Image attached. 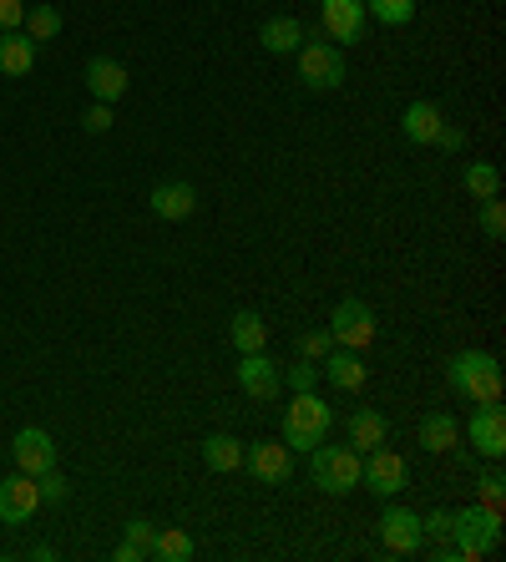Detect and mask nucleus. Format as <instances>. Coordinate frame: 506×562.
<instances>
[{
  "label": "nucleus",
  "mask_w": 506,
  "mask_h": 562,
  "mask_svg": "<svg viewBox=\"0 0 506 562\" xmlns=\"http://www.w3.org/2000/svg\"><path fill=\"white\" fill-rule=\"evenodd\" d=\"M451 552H456V562H481L492 558L496 548H502V512L486 502L477 507H461V512H451Z\"/></svg>",
  "instance_id": "1"
},
{
  "label": "nucleus",
  "mask_w": 506,
  "mask_h": 562,
  "mask_svg": "<svg viewBox=\"0 0 506 562\" xmlns=\"http://www.w3.org/2000/svg\"><path fill=\"white\" fill-rule=\"evenodd\" d=\"M446 380H451V390L461 400H471V405H496L506 390L502 365H496V355H486V350H461V355H451Z\"/></svg>",
  "instance_id": "2"
},
{
  "label": "nucleus",
  "mask_w": 506,
  "mask_h": 562,
  "mask_svg": "<svg viewBox=\"0 0 506 562\" xmlns=\"http://www.w3.org/2000/svg\"><path fill=\"white\" fill-rule=\"evenodd\" d=\"M334 426V411L314 390H294V405H284V430H279V441L289 446V451H314Z\"/></svg>",
  "instance_id": "3"
},
{
  "label": "nucleus",
  "mask_w": 506,
  "mask_h": 562,
  "mask_svg": "<svg viewBox=\"0 0 506 562\" xmlns=\"http://www.w3.org/2000/svg\"><path fill=\"white\" fill-rule=\"evenodd\" d=\"M294 57H299V82L309 91H334L340 82H345V46L304 36V46L294 51Z\"/></svg>",
  "instance_id": "4"
},
{
  "label": "nucleus",
  "mask_w": 506,
  "mask_h": 562,
  "mask_svg": "<svg viewBox=\"0 0 506 562\" xmlns=\"http://www.w3.org/2000/svg\"><path fill=\"white\" fill-rule=\"evenodd\" d=\"M309 457H314V487H324L330 497H345V491L360 487V451H355V446L319 441Z\"/></svg>",
  "instance_id": "5"
},
{
  "label": "nucleus",
  "mask_w": 506,
  "mask_h": 562,
  "mask_svg": "<svg viewBox=\"0 0 506 562\" xmlns=\"http://www.w3.org/2000/svg\"><path fill=\"white\" fill-rule=\"evenodd\" d=\"M330 335H334V345H345V350H370L375 345V310L365 304V299H340L334 304V314H330Z\"/></svg>",
  "instance_id": "6"
},
{
  "label": "nucleus",
  "mask_w": 506,
  "mask_h": 562,
  "mask_svg": "<svg viewBox=\"0 0 506 562\" xmlns=\"http://www.w3.org/2000/svg\"><path fill=\"white\" fill-rule=\"evenodd\" d=\"M360 482L391 502L395 491H405V482H410V466H405V457H395L391 446H375V451L360 457Z\"/></svg>",
  "instance_id": "7"
},
{
  "label": "nucleus",
  "mask_w": 506,
  "mask_h": 562,
  "mask_svg": "<svg viewBox=\"0 0 506 562\" xmlns=\"http://www.w3.org/2000/svg\"><path fill=\"white\" fill-rule=\"evenodd\" d=\"M365 0H319V26L330 30L334 46H360L365 41Z\"/></svg>",
  "instance_id": "8"
},
{
  "label": "nucleus",
  "mask_w": 506,
  "mask_h": 562,
  "mask_svg": "<svg viewBox=\"0 0 506 562\" xmlns=\"http://www.w3.org/2000/svg\"><path fill=\"white\" fill-rule=\"evenodd\" d=\"M466 436H471V446H477L486 461H502L506 457V411H502V400H496V405H477L471 421H466Z\"/></svg>",
  "instance_id": "9"
},
{
  "label": "nucleus",
  "mask_w": 506,
  "mask_h": 562,
  "mask_svg": "<svg viewBox=\"0 0 506 562\" xmlns=\"http://www.w3.org/2000/svg\"><path fill=\"white\" fill-rule=\"evenodd\" d=\"M244 466L259 482H269V487H284L294 476V451L284 441H254V446H244Z\"/></svg>",
  "instance_id": "10"
},
{
  "label": "nucleus",
  "mask_w": 506,
  "mask_h": 562,
  "mask_svg": "<svg viewBox=\"0 0 506 562\" xmlns=\"http://www.w3.org/2000/svg\"><path fill=\"white\" fill-rule=\"evenodd\" d=\"M380 537H385V552L395 558H416L425 548V533H420V517L410 507H385V517H380Z\"/></svg>",
  "instance_id": "11"
},
{
  "label": "nucleus",
  "mask_w": 506,
  "mask_h": 562,
  "mask_svg": "<svg viewBox=\"0 0 506 562\" xmlns=\"http://www.w3.org/2000/svg\"><path fill=\"white\" fill-rule=\"evenodd\" d=\"M11 457H15V472L41 476V472H51V466H57V441H51L41 426H26V430H15Z\"/></svg>",
  "instance_id": "12"
},
{
  "label": "nucleus",
  "mask_w": 506,
  "mask_h": 562,
  "mask_svg": "<svg viewBox=\"0 0 506 562\" xmlns=\"http://www.w3.org/2000/svg\"><path fill=\"white\" fill-rule=\"evenodd\" d=\"M41 512V491H36V476H26V472H15V476H5L0 482V522H30Z\"/></svg>",
  "instance_id": "13"
},
{
  "label": "nucleus",
  "mask_w": 506,
  "mask_h": 562,
  "mask_svg": "<svg viewBox=\"0 0 506 562\" xmlns=\"http://www.w3.org/2000/svg\"><path fill=\"white\" fill-rule=\"evenodd\" d=\"M238 390H244L248 400H274L279 390H284V375L274 371V360L263 355V350H254V355H244V365H238Z\"/></svg>",
  "instance_id": "14"
},
{
  "label": "nucleus",
  "mask_w": 506,
  "mask_h": 562,
  "mask_svg": "<svg viewBox=\"0 0 506 562\" xmlns=\"http://www.w3.org/2000/svg\"><path fill=\"white\" fill-rule=\"evenodd\" d=\"M147 203H152V218L183 223V218H193V213H198V188H193V183H158Z\"/></svg>",
  "instance_id": "15"
},
{
  "label": "nucleus",
  "mask_w": 506,
  "mask_h": 562,
  "mask_svg": "<svg viewBox=\"0 0 506 562\" xmlns=\"http://www.w3.org/2000/svg\"><path fill=\"white\" fill-rule=\"evenodd\" d=\"M87 87H91V97L97 102H107V107H116L122 97H127V66L122 61H112V57H91L87 61Z\"/></svg>",
  "instance_id": "16"
},
{
  "label": "nucleus",
  "mask_w": 506,
  "mask_h": 562,
  "mask_svg": "<svg viewBox=\"0 0 506 562\" xmlns=\"http://www.w3.org/2000/svg\"><path fill=\"white\" fill-rule=\"evenodd\" d=\"M319 375H330L334 390H365V355H360V350L334 345L330 355L319 360Z\"/></svg>",
  "instance_id": "17"
},
{
  "label": "nucleus",
  "mask_w": 506,
  "mask_h": 562,
  "mask_svg": "<svg viewBox=\"0 0 506 562\" xmlns=\"http://www.w3.org/2000/svg\"><path fill=\"white\" fill-rule=\"evenodd\" d=\"M304 36H309V30H304V21H294V15H269L259 26V46L274 51V57H294L304 46Z\"/></svg>",
  "instance_id": "18"
},
{
  "label": "nucleus",
  "mask_w": 506,
  "mask_h": 562,
  "mask_svg": "<svg viewBox=\"0 0 506 562\" xmlns=\"http://www.w3.org/2000/svg\"><path fill=\"white\" fill-rule=\"evenodd\" d=\"M345 430H349V446H355L360 457H365V451H375V446L391 441V421H385L380 411H370V405H360V411L349 415Z\"/></svg>",
  "instance_id": "19"
},
{
  "label": "nucleus",
  "mask_w": 506,
  "mask_h": 562,
  "mask_svg": "<svg viewBox=\"0 0 506 562\" xmlns=\"http://www.w3.org/2000/svg\"><path fill=\"white\" fill-rule=\"evenodd\" d=\"M441 127H446V112H441L435 102H410L400 112V133L410 137V142H420V148H425V142H435V137H441Z\"/></svg>",
  "instance_id": "20"
},
{
  "label": "nucleus",
  "mask_w": 506,
  "mask_h": 562,
  "mask_svg": "<svg viewBox=\"0 0 506 562\" xmlns=\"http://www.w3.org/2000/svg\"><path fill=\"white\" fill-rule=\"evenodd\" d=\"M202 461H208V472L233 476L244 466V441L229 436V430H213V436H202Z\"/></svg>",
  "instance_id": "21"
},
{
  "label": "nucleus",
  "mask_w": 506,
  "mask_h": 562,
  "mask_svg": "<svg viewBox=\"0 0 506 562\" xmlns=\"http://www.w3.org/2000/svg\"><path fill=\"white\" fill-rule=\"evenodd\" d=\"M456 441H461V421H456L451 411H431L425 421H420V446H425L431 457L456 451Z\"/></svg>",
  "instance_id": "22"
},
{
  "label": "nucleus",
  "mask_w": 506,
  "mask_h": 562,
  "mask_svg": "<svg viewBox=\"0 0 506 562\" xmlns=\"http://www.w3.org/2000/svg\"><path fill=\"white\" fill-rule=\"evenodd\" d=\"M30 66H36V41L26 30H0V72L30 76Z\"/></svg>",
  "instance_id": "23"
},
{
  "label": "nucleus",
  "mask_w": 506,
  "mask_h": 562,
  "mask_svg": "<svg viewBox=\"0 0 506 562\" xmlns=\"http://www.w3.org/2000/svg\"><path fill=\"white\" fill-rule=\"evenodd\" d=\"M229 340H233L238 355H254V350L269 345V325H263L254 310H238V314H233V325H229Z\"/></svg>",
  "instance_id": "24"
},
{
  "label": "nucleus",
  "mask_w": 506,
  "mask_h": 562,
  "mask_svg": "<svg viewBox=\"0 0 506 562\" xmlns=\"http://www.w3.org/2000/svg\"><path fill=\"white\" fill-rule=\"evenodd\" d=\"M461 183H466V192H471L477 203H486V198L502 192V173H496V163H466Z\"/></svg>",
  "instance_id": "25"
},
{
  "label": "nucleus",
  "mask_w": 506,
  "mask_h": 562,
  "mask_svg": "<svg viewBox=\"0 0 506 562\" xmlns=\"http://www.w3.org/2000/svg\"><path fill=\"white\" fill-rule=\"evenodd\" d=\"M21 30H26L36 46H41V41H57V36H61V11H57V5H30V11H26V26H21Z\"/></svg>",
  "instance_id": "26"
},
{
  "label": "nucleus",
  "mask_w": 506,
  "mask_h": 562,
  "mask_svg": "<svg viewBox=\"0 0 506 562\" xmlns=\"http://www.w3.org/2000/svg\"><path fill=\"white\" fill-rule=\"evenodd\" d=\"M152 558L158 562H188L193 558V537L183 527H162L158 542H152Z\"/></svg>",
  "instance_id": "27"
},
{
  "label": "nucleus",
  "mask_w": 506,
  "mask_h": 562,
  "mask_svg": "<svg viewBox=\"0 0 506 562\" xmlns=\"http://www.w3.org/2000/svg\"><path fill=\"white\" fill-rule=\"evenodd\" d=\"M365 15H375L380 26H410L416 21V0H365Z\"/></svg>",
  "instance_id": "28"
},
{
  "label": "nucleus",
  "mask_w": 506,
  "mask_h": 562,
  "mask_svg": "<svg viewBox=\"0 0 506 562\" xmlns=\"http://www.w3.org/2000/svg\"><path fill=\"white\" fill-rule=\"evenodd\" d=\"M294 350H299V360H314V365H319V360L334 350V335H330V329H304L299 340H294Z\"/></svg>",
  "instance_id": "29"
},
{
  "label": "nucleus",
  "mask_w": 506,
  "mask_h": 562,
  "mask_svg": "<svg viewBox=\"0 0 506 562\" xmlns=\"http://www.w3.org/2000/svg\"><path fill=\"white\" fill-rule=\"evenodd\" d=\"M36 491H41V507H57V502H66V497H72V482H66V476L51 466V472L36 476Z\"/></svg>",
  "instance_id": "30"
},
{
  "label": "nucleus",
  "mask_w": 506,
  "mask_h": 562,
  "mask_svg": "<svg viewBox=\"0 0 506 562\" xmlns=\"http://www.w3.org/2000/svg\"><path fill=\"white\" fill-rule=\"evenodd\" d=\"M477 487H481V502L502 512V502H506V476H502V466H486V472L477 476Z\"/></svg>",
  "instance_id": "31"
},
{
  "label": "nucleus",
  "mask_w": 506,
  "mask_h": 562,
  "mask_svg": "<svg viewBox=\"0 0 506 562\" xmlns=\"http://www.w3.org/2000/svg\"><path fill=\"white\" fill-rule=\"evenodd\" d=\"M481 234L492 238V243H502V234H506V208L496 203V198H486V203H481Z\"/></svg>",
  "instance_id": "32"
},
{
  "label": "nucleus",
  "mask_w": 506,
  "mask_h": 562,
  "mask_svg": "<svg viewBox=\"0 0 506 562\" xmlns=\"http://www.w3.org/2000/svg\"><path fill=\"white\" fill-rule=\"evenodd\" d=\"M122 533H127V542L132 548H143L147 558H152V542H158V527H152V522H143V517H132L127 527H122Z\"/></svg>",
  "instance_id": "33"
},
{
  "label": "nucleus",
  "mask_w": 506,
  "mask_h": 562,
  "mask_svg": "<svg viewBox=\"0 0 506 562\" xmlns=\"http://www.w3.org/2000/svg\"><path fill=\"white\" fill-rule=\"evenodd\" d=\"M112 122H116L112 107H107V102H91L87 117H82V127H87V133H112Z\"/></svg>",
  "instance_id": "34"
},
{
  "label": "nucleus",
  "mask_w": 506,
  "mask_h": 562,
  "mask_svg": "<svg viewBox=\"0 0 506 562\" xmlns=\"http://www.w3.org/2000/svg\"><path fill=\"white\" fill-rule=\"evenodd\" d=\"M420 533L435 537V542H446V537H451V512H446V507H435L431 517H420Z\"/></svg>",
  "instance_id": "35"
},
{
  "label": "nucleus",
  "mask_w": 506,
  "mask_h": 562,
  "mask_svg": "<svg viewBox=\"0 0 506 562\" xmlns=\"http://www.w3.org/2000/svg\"><path fill=\"white\" fill-rule=\"evenodd\" d=\"M26 26V0H0V30Z\"/></svg>",
  "instance_id": "36"
},
{
  "label": "nucleus",
  "mask_w": 506,
  "mask_h": 562,
  "mask_svg": "<svg viewBox=\"0 0 506 562\" xmlns=\"http://www.w3.org/2000/svg\"><path fill=\"white\" fill-rule=\"evenodd\" d=\"M284 380H289L294 390H314V380H319V365H314V360H299V365H294V371L284 375Z\"/></svg>",
  "instance_id": "37"
},
{
  "label": "nucleus",
  "mask_w": 506,
  "mask_h": 562,
  "mask_svg": "<svg viewBox=\"0 0 506 562\" xmlns=\"http://www.w3.org/2000/svg\"><path fill=\"white\" fill-rule=\"evenodd\" d=\"M112 562H152V558H147V552H143V548H132L127 537H122V548H116V552H112Z\"/></svg>",
  "instance_id": "38"
},
{
  "label": "nucleus",
  "mask_w": 506,
  "mask_h": 562,
  "mask_svg": "<svg viewBox=\"0 0 506 562\" xmlns=\"http://www.w3.org/2000/svg\"><path fill=\"white\" fill-rule=\"evenodd\" d=\"M435 142H441V148H451V152H456V148H461V142H466V137L456 133V127H441V137H435Z\"/></svg>",
  "instance_id": "39"
}]
</instances>
